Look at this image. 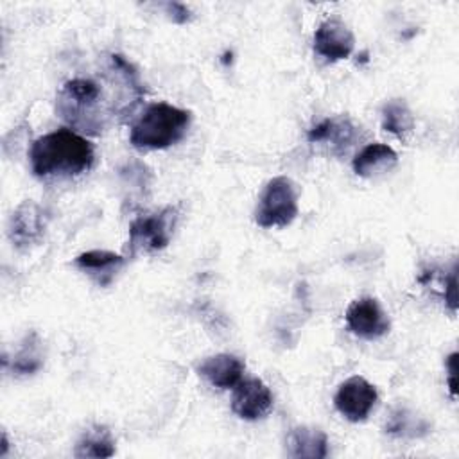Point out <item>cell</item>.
<instances>
[{
    "label": "cell",
    "mask_w": 459,
    "mask_h": 459,
    "mask_svg": "<svg viewBox=\"0 0 459 459\" xmlns=\"http://www.w3.org/2000/svg\"><path fill=\"white\" fill-rule=\"evenodd\" d=\"M310 143H328L335 149H346L348 145H351L353 138H355V127L353 124L344 118H325L323 122L316 124L308 134H307Z\"/></svg>",
    "instance_id": "cell-15"
},
{
    "label": "cell",
    "mask_w": 459,
    "mask_h": 459,
    "mask_svg": "<svg viewBox=\"0 0 459 459\" xmlns=\"http://www.w3.org/2000/svg\"><path fill=\"white\" fill-rule=\"evenodd\" d=\"M56 111L74 127L100 133L108 117L102 106V86L88 77H75L63 84L57 93Z\"/></svg>",
    "instance_id": "cell-3"
},
{
    "label": "cell",
    "mask_w": 459,
    "mask_h": 459,
    "mask_svg": "<svg viewBox=\"0 0 459 459\" xmlns=\"http://www.w3.org/2000/svg\"><path fill=\"white\" fill-rule=\"evenodd\" d=\"M273 409V393L260 378L240 380L233 387L231 411L247 421H256L267 416Z\"/></svg>",
    "instance_id": "cell-8"
},
{
    "label": "cell",
    "mask_w": 459,
    "mask_h": 459,
    "mask_svg": "<svg viewBox=\"0 0 459 459\" xmlns=\"http://www.w3.org/2000/svg\"><path fill=\"white\" fill-rule=\"evenodd\" d=\"M41 368V359L34 353V350H29L27 346L14 357L13 369L20 375H30Z\"/></svg>",
    "instance_id": "cell-19"
},
{
    "label": "cell",
    "mask_w": 459,
    "mask_h": 459,
    "mask_svg": "<svg viewBox=\"0 0 459 459\" xmlns=\"http://www.w3.org/2000/svg\"><path fill=\"white\" fill-rule=\"evenodd\" d=\"M382 127L396 136H402L414 127V117L402 99H393L384 104Z\"/></svg>",
    "instance_id": "cell-17"
},
{
    "label": "cell",
    "mask_w": 459,
    "mask_h": 459,
    "mask_svg": "<svg viewBox=\"0 0 459 459\" xmlns=\"http://www.w3.org/2000/svg\"><path fill=\"white\" fill-rule=\"evenodd\" d=\"M355 38L350 27L339 18H328L314 32V50L326 61H341L351 56Z\"/></svg>",
    "instance_id": "cell-9"
},
{
    "label": "cell",
    "mask_w": 459,
    "mask_h": 459,
    "mask_svg": "<svg viewBox=\"0 0 459 459\" xmlns=\"http://www.w3.org/2000/svg\"><path fill=\"white\" fill-rule=\"evenodd\" d=\"M74 264L88 274L99 287H108L117 273L124 267L126 258L106 249H91L86 253H81Z\"/></svg>",
    "instance_id": "cell-12"
},
{
    "label": "cell",
    "mask_w": 459,
    "mask_h": 459,
    "mask_svg": "<svg viewBox=\"0 0 459 459\" xmlns=\"http://www.w3.org/2000/svg\"><path fill=\"white\" fill-rule=\"evenodd\" d=\"M398 161V156L393 147L385 143H369L366 145L351 161L353 172L360 178H371L378 172L393 169Z\"/></svg>",
    "instance_id": "cell-13"
},
{
    "label": "cell",
    "mask_w": 459,
    "mask_h": 459,
    "mask_svg": "<svg viewBox=\"0 0 459 459\" xmlns=\"http://www.w3.org/2000/svg\"><path fill=\"white\" fill-rule=\"evenodd\" d=\"M298 215V190L287 176L269 179L255 208V222L260 228H285Z\"/></svg>",
    "instance_id": "cell-4"
},
{
    "label": "cell",
    "mask_w": 459,
    "mask_h": 459,
    "mask_svg": "<svg viewBox=\"0 0 459 459\" xmlns=\"http://www.w3.org/2000/svg\"><path fill=\"white\" fill-rule=\"evenodd\" d=\"M45 231V213L32 203L23 201L11 215L9 238L18 249H25L34 244Z\"/></svg>",
    "instance_id": "cell-10"
},
{
    "label": "cell",
    "mask_w": 459,
    "mask_h": 459,
    "mask_svg": "<svg viewBox=\"0 0 459 459\" xmlns=\"http://www.w3.org/2000/svg\"><path fill=\"white\" fill-rule=\"evenodd\" d=\"M290 457H312L323 459L328 455V437L319 429L296 427L290 430L287 439Z\"/></svg>",
    "instance_id": "cell-14"
},
{
    "label": "cell",
    "mask_w": 459,
    "mask_h": 459,
    "mask_svg": "<svg viewBox=\"0 0 459 459\" xmlns=\"http://www.w3.org/2000/svg\"><path fill=\"white\" fill-rule=\"evenodd\" d=\"M30 169L38 178H72L93 163V145L72 129H57L32 142Z\"/></svg>",
    "instance_id": "cell-1"
},
{
    "label": "cell",
    "mask_w": 459,
    "mask_h": 459,
    "mask_svg": "<svg viewBox=\"0 0 459 459\" xmlns=\"http://www.w3.org/2000/svg\"><path fill=\"white\" fill-rule=\"evenodd\" d=\"M446 369H448V389H450L452 398H455V389H457V382H455V377H457V351H452L448 355Z\"/></svg>",
    "instance_id": "cell-20"
},
{
    "label": "cell",
    "mask_w": 459,
    "mask_h": 459,
    "mask_svg": "<svg viewBox=\"0 0 459 459\" xmlns=\"http://www.w3.org/2000/svg\"><path fill=\"white\" fill-rule=\"evenodd\" d=\"M179 217L178 206H165L163 210L134 219L129 226L127 253L136 256L138 253H154L169 246L176 222Z\"/></svg>",
    "instance_id": "cell-5"
},
{
    "label": "cell",
    "mask_w": 459,
    "mask_h": 459,
    "mask_svg": "<svg viewBox=\"0 0 459 459\" xmlns=\"http://www.w3.org/2000/svg\"><path fill=\"white\" fill-rule=\"evenodd\" d=\"M377 400V387L359 375L344 380L333 396L335 409L353 423L364 421L373 411Z\"/></svg>",
    "instance_id": "cell-6"
},
{
    "label": "cell",
    "mask_w": 459,
    "mask_h": 459,
    "mask_svg": "<svg viewBox=\"0 0 459 459\" xmlns=\"http://www.w3.org/2000/svg\"><path fill=\"white\" fill-rule=\"evenodd\" d=\"M165 7L169 9L172 22H176V23H185V22L190 20V11H188L183 4L172 2V4H167Z\"/></svg>",
    "instance_id": "cell-22"
},
{
    "label": "cell",
    "mask_w": 459,
    "mask_h": 459,
    "mask_svg": "<svg viewBox=\"0 0 459 459\" xmlns=\"http://www.w3.org/2000/svg\"><path fill=\"white\" fill-rule=\"evenodd\" d=\"M244 369V362L230 353H217L206 357L197 366V373L219 389H233L242 380Z\"/></svg>",
    "instance_id": "cell-11"
},
{
    "label": "cell",
    "mask_w": 459,
    "mask_h": 459,
    "mask_svg": "<svg viewBox=\"0 0 459 459\" xmlns=\"http://www.w3.org/2000/svg\"><path fill=\"white\" fill-rule=\"evenodd\" d=\"M344 319L348 330L353 335L368 341L385 335L391 326L387 314L384 312L380 303L371 296H364L351 301L344 314Z\"/></svg>",
    "instance_id": "cell-7"
},
{
    "label": "cell",
    "mask_w": 459,
    "mask_h": 459,
    "mask_svg": "<svg viewBox=\"0 0 459 459\" xmlns=\"http://www.w3.org/2000/svg\"><path fill=\"white\" fill-rule=\"evenodd\" d=\"M115 454V441L106 427L95 425L82 432L75 445V457H111Z\"/></svg>",
    "instance_id": "cell-16"
},
{
    "label": "cell",
    "mask_w": 459,
    "mask_h": 459,
    "mask_svg": "<svg viewBox=\"0 0 459 459\" xmlns=\"http://www.w3.org/2000/svg\"><path fill=\"white\" fill-rule=\"evenodd\" d=\"M418 430L427 432V430H429V425L423 423L421 420H420V423H418V420H416L412 414H409L407 411H403V409L394 411V412L391 414L389 421L385 423V432L394 434V436H409V437L421 436Z\"/></svg>",
    "instance_id": "cell-18"
},
{
    "label": "cell",
    "mask_w": 459,
    "mask_h": 459,
    "mask_svg": "<svg viewBox=\"0 0 459 459\" xmlns=\"http://www.w3.org/2000/svg\"><path fill=\"white\" fill-rule=\"evenodd\" d=\"M457 281H455V267L450 271V276H448V281H446V287H445V299H446V303H448V307L452 308V312H455V308H457V296H455V292H457Z\"/></svg>",
    "instance_id": "cell-21"
},
{
    "label": "cell",
    "mask_w": 459,
    "mask_h": 459,
    "mask_svg": "<svg viewBox=\"0 0 459 459\" xmlns=\"http://www.w3.org/2000/svg\"><path fill=\"white\" fill-rule=\"evenodd\" d=\"M192 113L167 102L149 104L133 122L129 142L140 151H158L178 143L188 131Z\"/></svg>",
    "instance_id": "cell-2"
}]
</instances>
